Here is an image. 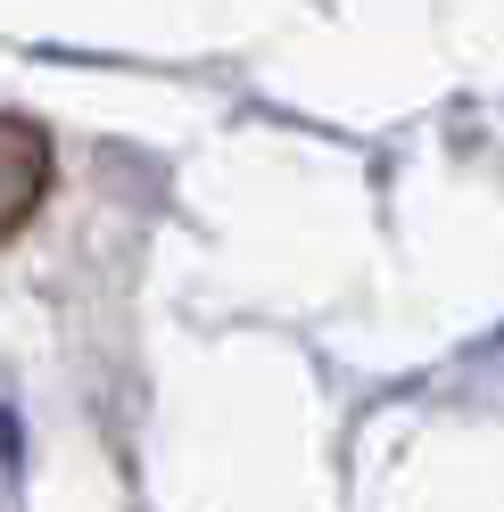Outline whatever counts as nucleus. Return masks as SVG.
Segmentation results:
<instances>
[{"instance_id": "f257e3e1", "label": "nucleus", "mask_w": 504, "mask_h": 512, "mask_svg": "<svg viewBox=\"0 0 504 512\" xmlns=\"http://www.w3.org/2000/svg\"><path fill=\"white\" fill-rule=\"evenodd\" d=\"M34 190H42V133L25 116H9V232H25Z\"/></svg>"}]
</instances>
